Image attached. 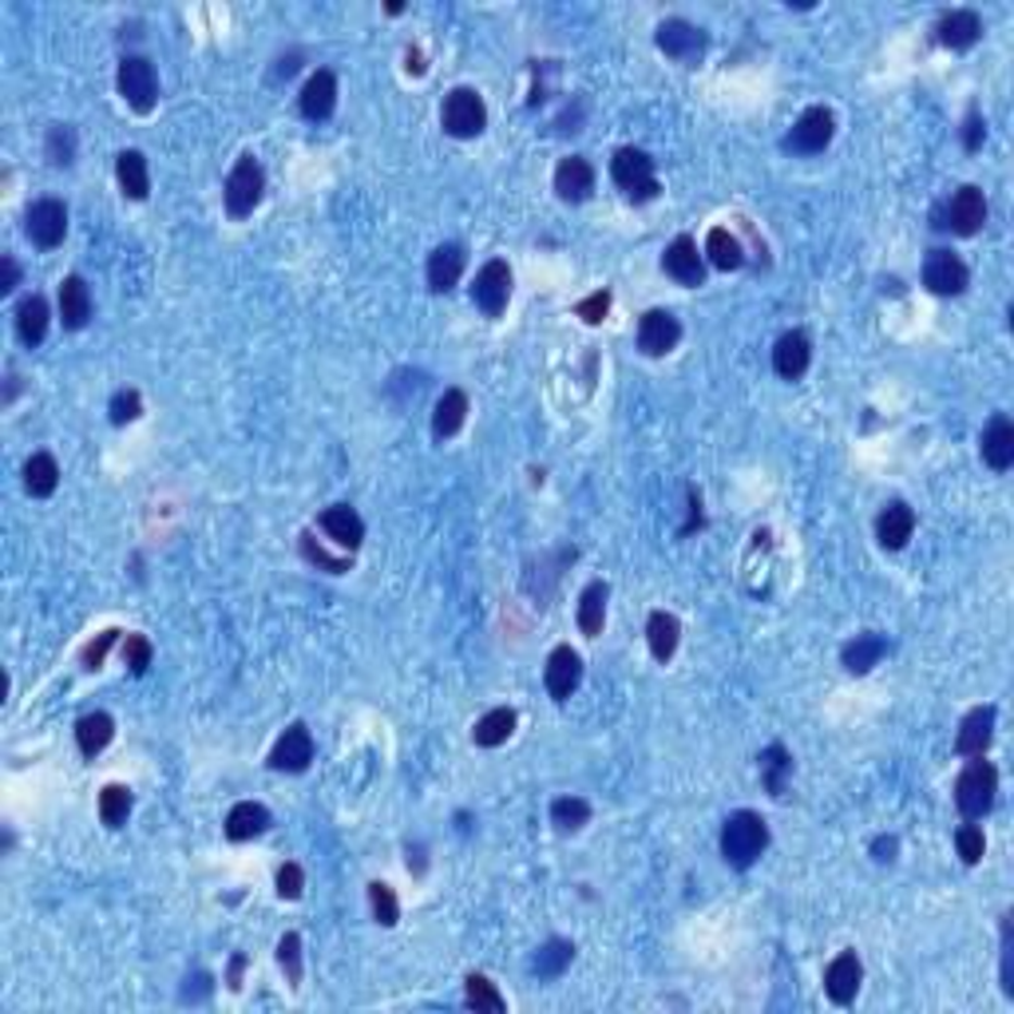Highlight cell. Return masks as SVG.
<instances>
[{"label":"cell","instance_id":"obj_43","mask_svg":"<svg viewBox=\"0 0 1014 1014\" xmlns=\"http://www.w3.org/2000/svg\"><path fill=\"white\" fill-rule=\"evenodd\" d=\"M45 155L52 167H72L76 163V131L72 124H52L45 139Z\"/></svg>","mask_w":1014,"mask_h":1014},{"label":"cell","instance_id":"obj_17","mask_svg":"<svg viewBox=\"0 0 1014 1014\" xmlns=\"http://www.w3.org/2000/svg\"><path fill=\"white\" fill-rule=\"evenodd\" d=\"M662 270L677 286H701L706 282V258L698 254V242L689 235H677L662 254Z\"/></svg>","mask_w":1014,"mask_h":1014},{"label":"cell","instance_id":"obj_22","mask_svg":"<svg viewBox=\"0 0 1014 1014\" xmlns=\"http://www.w3.org/2000/svg\"><path fill=\"white\" fill-rule=\"evenodd\" d=\"M994 718H999V710L994 706H975V710L959 722V737H955V749L963 757H983L987 749H991V737H994Z\"/></svg>","mask_w":1014,"mask_h":1014},{"label":"cell","instance_id":"obj_27","mask_svg":"<svg viewBox=\"0 0 1014 1014\" xmlns=\"http://www.w3.org/2000/svg\"><path fill=\"white\" fill-rule=\"evenodd\" d=\"M983 36V21L975 9H951L939 21V45L951 48V52H967V48L979 45Z\"/></svg>","mask_w":1014,"mask_h":1014},{"label":"cell","instance_id":"obj_53","mask_svg":"<svg viewBox=\"0 0 1014 1014\" xmlns=\"http://www.w3.org/2000/svg\"><path fill=\"white\" fill-rule=\"evenodd\" d=\"M115 643H119V631H103L96 643L84 646V666H88V670H100L103 658H107V650H112Z\"/></svg>","mask_w":1014,"mask_h":1014},{"label":"cell","instance_id":"obj_15","mask_svg":"<svg viewBox=\"0 0 1014 1014\" xmlns=\"http://www.w3.org/2000/svg\"><path fill=\"white\" fill-rule=\"evenodd\" d=\"M314 761V733L305 730L302 722H293L290 730L274 742L270 749V769L274 773H305Z\"/></svg>","mask_w":1014,"mask_h":1014},{"label":"cell","instance_id":"obj_9","mask_svg":"<svg viewBox=\"0 0 1014 1014\" xmlns=\"http://www.w3.org/2000/svg\"><path fill=\"white\" fill-rule=\"evenodd\" d=\"M24 235L28 242L40 250H56L68 235V206L60 199H36L28 211H24Z\"/></svg>","mask_w":1014,"mask_h":1014},{"label":"cell","instance_id":"obj_54","mask_svg":"<svg viewBox=\"0 0 1014 1014\" xmlns=\"http://www.w3.org/2000/svg\"><path fill=\"white\" fill-rule=\"evenodd\" d=\"M211 991H215V979L206 971H194V979H187V987H182V1003H203V999H211Z\"/></svg>","mask_w":1014,"mask_h":1014},{"label":"cell","instance_id":"obj_28","mask_svg":"<svg viewBox=\"0 0 1014 1014\" xmlns=\"http://www.w3.org/2000/svg\"><path fill=\"white\" fill-rule=\"evenodd\" d=\"M115 179H119V191H124L127 199L143 203L147 194H151V170H147L143 151H136V147L119 151V155H115Z\"/></svg>","mask_w":1014,"mask_h":1014},{"label":"cell","instance_id":"obj_26","mask_svg":"<svg viewBox=\"0 0 1014 1014\" xmlns=\"http://www.w3.org/2000/svg\"><path fill=\"white\" fill-rule=\"evenodd\" d=\"M223 828H226V840L246 845V840H254V836H262L266 828H270V809L258 804V800H238L235 809L226 812Z\"/></svg>","mask_w":1014,"mask_h":1014},{"label":"cell","instance_id":"obj_7","mask_svg":"<svg viewBox=\"0 0 1014 1014\" xmlns=\"http://www.w3.org/2000/svg\"><path fill=\"white\" fill-rule=\"evenodd\" d=\"M983 223H987V194H983L979 187H971V182L959 187V191L936 211L939 230H951V235H959V238L979 235Z\"/></svg>","mask_w":1014,"mask_h":1014},{"label":"cell","instance_id":"obj_19","mask_svg":"<svg viewBox=\"0 0 1014 1014\" xmlns=\"http://www.w3.org/2000/svg\"><path fill=\"white\" fill-rule=\"evenodd\" d=\"M297 107H302V115L314 119V124L329 119V115L338 112V76L329 68H317L314 76L305 79L302 96H297Z\"/></svg>","mask_w":1014,"mask_h":1014},{"label":"cell","instance_id":"obj_60","mask_svg":"<svg viewBox=\"0 0 1014 1014\" xmlns=\"http://www.w3.org/2000/svg\"><path fill=\"white\" fill-rule=\"evenodd\" d=\"M408 72H417V76L424 72V64H420V52H408Z\"/></svg>","mask_w":1014,"mask_h":1014},{"label":"cell","instance_id":"obj_52","mask_svg":"<svg viewBox=\"0 0 1014 1014\" xmlns=\"http://www.w3.org/2000/svg\"><path fill=\"white\" fill-rule=\"evenodd\" d=\"M575 314L583 317L586 326H598V321L610 314V290H595L591 297H583V302L575 305Z\"/></svg>","mask_w":1014,"mask_h":1014},{"label":"cell","instance_id":"obj_47","mask_svg":"<svg viewBox=\"0 0 1014 1014\" xmlns=\"http://www.w3.org/2000/svg\"><path fill=\"white\" fill-rule=\"evenodd\" d=\"M278 963H282L286 979H290V987H302V936H293V931H286L282 939H278Z\"/></svg>","mask_w":1014,"mask_h":1014},{"label":"cell","instance_id":"obj_11","mask_svg":"<svg viewBox=\"0 0 1014 1014\" xmlns=\"http://www.w3.org/2000/svg\"><path fill=\"white\" fill-rule=\"evenodd\" d=\"M511 302V266L504 258H492L480 266L472 282V305L484 317H499Z\"/></svg>","mask_w":1014,"mask_h":1014},{"label":"cell","instance_id":"obj_34","mask_svg":"<svg viewBox=\"0 0 1014 1014\" xmlns=\"http://www.w3.org/2000/svg\"><path fill=\"white\" fill-rule=\"evenodd\" d=\"M112 737H115L112 713L96 710V713H84V718L76 722V745H79V753L84 757H100L103 749L112 745Z\"/></svg>","mask_w":1014,"mask_h":1014},{"label":"cell","instance_id":"obj_32","mask_svg":"<svg viewBox=\"0 0 1014 1014\" xmlns=\"http://www.w3.org/2000/svg\"><path fill=\"white\" fill-rule=\"evenodd\" d=\"M464 420H468V393L464 389H444V396L432 408V436L436 440L456 436L464 429Z\"/></svg>","mask_w":1014,"mask_h":1014},{"label":"cell","instance_id":"obj_31","mask_svg":"<svg viewBox=\"0 0 1014 1014\" xmlns=\"http://www.w3.org/2000/svg\"><path fill=\"white\" fill-rule=\"evenodd\" d=\"M60 487V464L52 452H33L24 460V492L33 499H48Z\"/></svg>","mask_w":1014,"mask_h":1014},{"label":"cell","instance_id":"obj_45","mask_svg":"<svg viewBox=\"0 0 1014 1014\" xmlns=\"http://www.w3.org/2000/svg\"><path fill=\"white\" fill-rule=\"evenodd\" d=\"M369 908H372V920L381 927H396V920H401V900H396V891L389 888V884H381V879L369 884Z\"/></svg>","mask_w":1014,"mask_h":1014},{"label":"cell","instance_id":"obj_37","mask_svg":"<svg viewBox=\"0 0 1014 1014\" xmlns=\"http://www.w3.org/2000/svg\"><path fill=\"white\" fill-rule=\"evenodd\" d=\"M48 302L40 297V293H33V297H24L21 309H16V338L28 345V350H36L40 341L48 338Z\"/></svg>","mask_w":1014,"mask_h":1014},{"label":"cell","instance_id":"obj_35","mask_svg":"<svg viewBox=\"0 0 1014 1014\" xmlns=\"http://www.w3.org/2000/svg\"><path fill=\"white\" fill-rule=\"evenodd\" d=\"M607 595H610V586L603 583V579L586 583L583 595H579V631H583L586 638H598V634H603V622H607Z\"/></svg>","mask_w":1014,"mask_h":1014},{"label":"cell","instance_id":"obj_23","mask_svg":"<svg viewBox=\"0 0 1014 1014\" xmlns=\"http://www.w3.org/2000/svg\"><path fill=\"white\" fill-rule=\"evenodd\" d=\"M317 523H321V531H326L329 540L338 543V547H345V552H357L365 540V519L353 511L350 504H333L326 507L321 516H317Z\"/></svg>","mask_w":1014,"mask_h":1014},{"label":"cell","instance_id":"obj_58","mask_svg":"<svg viewBox=\"0 0 1014 1014\" xmlns=\"http://www.w3.org/2000/svg\"><path fill=\"white\" fill-rule=\"evenodd\" d=\"M242 971H246V955H235L230 959V971H226V987H230V991L242 987Z\"/></svg>","mask_w":1014,"mask_h":1014},{"label":"cell","instance_id":"obj_56","mask_svg":"<svg viewBox=\"0 0 1014 1014\" xmlns=\"http://www.w3.org/2000/svg\"><path fill=\"white\" fill-rule=\"evenodd\" d=\"M896 852H900V840H896V836H876V840H872V860H876V864H891Z\"/></svg>","mask_w":1014,"mask_h":1014},{"label":"cell","instance_id":"obj_18","mask_svg":"<svg viewBox=\"0 0 1014 1014\" xmlns=\"http://www.w3.org/2000/svg\"><path fill=\"white\" fill-rule=\"evenodd\" d=\"M464 266H468V254H464L460 242H440L429 254V266H424V278H429L432 293H448L460 286Z\"/></svg>","mask_w":1014,"mask_h":1014},{"label":"cell","instance_id":"obj_38","mask_svg":"<svg viewBox=\"0 0 1014 1014\" xmlns=\"http://www.w3.org/2000/svg\"><path fill=\"white\" fill-rule=\"evenodd\" d=\"M571 959H575V943H567V939H547V943L535 951V959H531V975H535V979H559V975L571 967Z\"/></svg>","mask_w":1014,"mask_h":1014},{"label":"cell","instance_id":"obj_10","mask_svg":"<svg viewBox=\"0 0 1014 1014\" xmlns=\"http://www.w3.org/2000/svg\"><path fill=\"white\" fill-rule=\"evenodd\" d=\"M833 136H836V115L828 112V107H809V112L793 124L789 136L781 139V147L793 151V155H821L824 147L833 143Z\"/></svg>","mask_w":1014,"mask_h":1014},{"label":"cell","instance_id":"obj_36","mask_svg":"<svg viewBox=\"0 0 1014 1014\" xmlns=\"http://www.w3.org/2000/svg\"><path fill=\"white\" fill-rule=\"evenodd\" d=\"M519 725V713L511 710V706H499V710H487L480 722H476L472 730V742L480 745V749H499V745L516 733Z\"/></svg>","mask_w":1014,"mask_h":1014},{"label":"cell","instance_id":"obj_14","mask_svg":"<svg viewBox=\"0 0 1014 1014\" xmlns=\"http://www.w3.org/2000/svg\"><path fill=\"white\" fill-rule=\"evenodd\" d=\"M583 682V658L571 646H555L543 666V686L552 694V701H567Z\"/></svg>","mask_w":1014,"mask_h":1014},{"label":"cell","instance_id":"obj_39","mask_svg":"<svg viewBox=\"0 0 1014 1014\" xmlns=\"http://www.w3.org/2000/svg\"><path fill=\"white\" fill-rule=\"evenodd\" d=\"M706 258L718 266V270H742L745 266V250L742 242H737V235H730L725 226H713L710 235H706Z\"/></svg>","mask_w":1014,"mask_h":1014},{"label":"cell","instance_id":"obj_30","mask_svg":"<svg viewBox=\"0 0 1014 1014\" xmlns=\"http://www.w3.org/2000/svg\"><path fill=\"white\" fill-rule=\"evenodd\" d=\"M884 654H888V638L876 631H864L857 638H848L845 650H840V662H845L848 674H869L872 666H879Z\"/></svg>","mask_w":1014,"mask_h":1014},{"label":"cell","instance_id":"obj_44","mask_svg":"<svg viewBox=\"0 0 1014 1014\" xmlns=\"http://www.w3.org/2000/svg\"><path fill=\"white\" fill-rule=\"evenodd\" d=\"M591 821V804L583 797H559L552 800V824L559 833H579Z\"/></svg>","mask_w":1014,"mask_h":1014},{"label":"cell","instance_id":"obj_24","mask_svg":"<svg viewBox=\"0 0 1014 1014\" xmlns=\"http://www.w3.org/2000/svg\"><path fill=\"white\" fill-rule=\"evenodd\" d=\"M912 531H915V511L903 504V499H891L876 516V540H879V547H888V552H903L908 540H912Z\"/></svg>","mask_w":1014,"mask_h":1014},{"label":"cell","instance_id":"obj_12","mask_svg":"<svg viewBox=\"0 0 1014 1014\" xmlns=\"http://www.w3.org/2000/svg\"><path fill=\"white\" fill-rule=\"evenodd\" d=\"M971 274H967V262L959 258L955 250H931L924 262V286L936 297H959V293L967 290Z\"/></svg>","mask_w":1014,"mask_h":1014},{"label":"cell","instance_id":"obj_51","mask_svg":"<svg viewBox=\"0 0 1014 1014\" xmlns=\"http://www.w3.org/2000/svg\"><path fill=\"white\" fill-rule=\"evenodd\" d=\"M274 884H278V896H282V900H302V891H305V872H302V864H293V860H286L282 869H278V876H274Z\"/></svg>","mask_w":1014,"mask_h":1014},{"label":"cell","instance_id":"obj_33","mask_svg":"<svg viewBox=\"0 0 1014 1014\" xmlns=\"http://www.w3.org/2000/svg\"><path fill=\"white\" fill-rule=\"evenodd\" d=\"M646 643H650V654L658 662H670L677 654V643H682V622L670 610H654L646 619Z\"/></svg>","mask_w":1014,"mask_h":1014},{"label":"cell","instance_id":"obj_46","mask_svg":"<svg viewBox=\"0 0 1014 1014\" xmlns=\"http://www.w3.org/2000/svg\"><path fill=\"white\" fill-rule=\"evenodd\" d=\"M302 555H305V559H309V563H314V567H321V571H329V575H345V571H350V567H353V559H350V555H329L326 547H321V543H317L314 535H309V531H305V535H302Z\"/></svg>","mask_w":1014,"mask_h":1014},{"label":"cell","instance_id":"obj_4","mask_svg":"<svg viewBox=\"0 0 1014 1014\" xmlns=\"http://www.w3.org/2000/svg\"><path fill=\"white\" fill-rule=\"evenodd\" d=\"M262 191H266V170L254 155H238V163L226 175L223 199L230 218H246L254 215V206L262 203Z\"/></svg>","mask_w":1014,"mask_h":1014},{"label":"cell","instance_id":"obj_25","mask_svg":"<svg viewBox=\"0 0 1014 1014\" xmlns=\"http://www.w3.org/2000/svg\"><path fill=\"white\" fill-rule=\"evenodd\" d=\"M809 365H812L809 338H804L800 329L781 333V341L773 345V369H777V377H785V381H800V377L809 372Z\"/></svg>","mask_w":1014,"mask_h":1014},{"label":"cell","instance_id":"obj_6","mask_svg":"<svg viewBox=\"0 0 1014 1014\" xmlns=\"http://www.w3.org/2000/svg\"><path fill=\"white\" fill-rule=\"evenodd\" d=\"M115 88L127 100V107L139 115H151L159 103V76L155 64L147 56H124L119 60V72H115Z\"/></svg>","mask_w":1014,"mask_h":1014},{"label":"cell","instance_id":"obj_21","mask_svg":"<svg viewBox=\"0 0 1014 1014\" xmlns=\"http://www.w3.org/2000/svg\"><path fill=\"white\" fill-rule=\"evenodd\" d=\"M591 191H595V167L583 155L559 159V167H555V194L563 203H586Z\"/></svg>","mask_w":1014,"mask_h":1014},{"label":"cell","instance_id":"obj_16","mask_svg":"<svg viewBox=\"0 0 1014 1014\" xmlns=\"http://www.w3.org/2000/svg\"><path fill=\"white\" fill-rule=\"evenodd\" d=\"M860 983H864V963H860L857 951H840V955L824 967V994H828L836 1006L852 1003L860 994Z\"/></svg>","mask_w":1014,"mask_h":1014},{"label":"cell","instance_id":"obj_8","mask_svg":"<svg viewBox=\"0 0 1014 1014\" xmlns=\"http://www.w3.org/2000/svg\"><path fill=\"white\" fill-rule=\"evenodd\" d=\"M654 45H658V52L677 60V64H698V60L706 56V48H710V36L701 33L698 24L682 21V16H670V21L658 24Z\"/></svg>","mask_w":1014,"mask_h":1014},{"label":"cell","instance_id":"obj_1","mask_svg":"<svg viewBox=\"0 0 1014 1014\" xmlns=\"http://www.w3.org/2000/svg\"><path fill=\"white\" fill-rule=\"evenodd\" d=\"M769 848V824L761 812L753 809H737L725 816L722 824V857L730 869L745 872L753 869L757 860H761V852Z\"/></svg>","mask_w":1014,"mask_h":1014},{"label":"cell","instance_id":"obj_57","mask_svg":"<svg viewBox=\"0 0 1014 1014\" xmlns=\"http://www.w3.org/2000/svg\"><path fill=\"white\" fill-rule=\"evenodd\" d=\"M0 266H4V282H0V293H12L16 286H21V266H16V258H12V254H4V258H0Z\"/></svg>","mask_w":1014,"mask_h":1014},{"label":"cell","instance_id":"obj_3","mask_svg":"<svg viewBox=\"0 0 1014 1014\" xmlns=\"http://www.w3.org/2000/svg\"><path fill=\"white\" fill-rule=\"evenodd\" d=\"M994 797H999V769L983 757H971L955 781V809L967 821H983L994 809Z\"/></svg>","mask_w":1014,"mask_h":1014},{"label":"cell","instance_id":"obj_59","mask_svg":"<svg viewBox=\"0 0 1014 1014\" xmlns=\"http://www.w3.org/2000/svg\"><path fill=\"white\" fill-rule=\"evenodd\" d=\"M293 72H297V52L286 56V60H278V76H293Z\"/></svg>","mask_w":1014,"mask_h":1014},{"label":"cell","instance_id":"obj_48","mask_svg":"<svg viewBox=\"0 0 1014 1014\" xmlns=\"http://www.w3.org/2000/svg\"><path fill=\"white\" fill-rule=\"evenodd\" d=\"M955 848H959V860H963L967 869H975L983 860V852H987V836H983L979 824H963L955 833Z\"/></svg>","mask_w":1014,"mask_h":1014},{"label":"cell","instance_id":"obj_2","mask_svg":"<svg viewBox=\"0 0 1014 1014\" xmlns=\"http://www.w3.org/2000/svg\"><path fill=\"white\" fill-rule=\"evenodd\" d=\"M610 179H614V187H619L631 203H654V199L662 194L654 159L646 155L643 147H619L614 159H610Z\"/></svg>","mask_w":1014,"mask_h":1014},{"label":"cell","instance_id":"obj_40","mask_svg":"<svg viewBox=\"0 0 1014 1014\" xmlns=\"http://www.w3.org/2000/svg\"><path fill=\"white\" fill-rule=\"evenodd\" d=\"M757 761H761V781H765L769 797H785V781H789V773H793L789 749H785V745H769Z\"/></svg>","mask_w":1014,"mask_h":1014},{"label":"cell","instance_id":"obj_50","mask_svg":"<svg viewBox=\"0 0 1014 1014\" xmlns=\"http://www.w3.org/2000/svg\"><path fill=\"white\" fill-rule=\"evenodd\" d=\"M124 662L136 677L147 674V666H151V643H147L143 634H127L124 638Z\"/></svg>","mask_w":1014,"mask_h":1014},{"label":"cell","instance_id":"obj_5","mask_svg":"<svg viewBox=\"0 0 1014 1014\" xmlns=\"http://www.w3.org/2000/svg\"><path fill=\"white\" fill-rule=\"evenodd\" d=\"M440 124L452 139H476L487 127L484 96L476 88H452L440 107Z\"/></svg>","mask_w":1014,"mask_h":1014},{"label":"cell","instance_id":"obj_55","mask_svg":"<svg viewBox=\"0 0 1014 1014\" xmlns=\"http://www.w3.org/2000/svg\"><path fill=\"white\" fill-rule=\"evenodd\" d=\"M983 139H987V124H983L979 112H971L967 124H963V147H967V151H979Z\"/></svg>","mask_w":1014,"mask_h":1014},{"label":"cell","instance_id":"obj_29","mask_svg":"<svg viewBox=\"0 0 1014 1014\" xmlns=\"http://www.w3.org/2000/svg\"><path fill=\"white\" fill-rule=\"evenodd\" d=\"M60 321L64 329H84L91 321V290L79 274H68L60 282Z\"/></svg>","mask_w":1014,"mask_h":1014},{"label":"cell","instance_id":"obj_49","mask_svg":"<svg viewBox=\"0 0 1014 1014\" xmlns=\"http://www.w3.org/2000/svg\"><path fill=\"white\" fill-rule=\"evenodd\" d=\"M143 413V396L136 393V389H119V393L112 396V405H107V417H112V424H131V420Z\"/></svg>","mask_w":1014,"mask_h":1014},{"label":"cell","instance_id":"obj_42","mask_svg":"<svg viewBox=\"0 0 1014 1014\" xmlns=\"http://www.w3.org/2000/svg\"><path fill=\"white\" fill-rule=\"evenodd\" d=\"M131 809H136V797H131L127 785H107V789L100 793V821L107 824V828H119V824L131 816Z\"/></svg>","mask_w":1014,"mask_h":1014},{"label":"cell","instance_id":"obj_20","mask_svg":"<svg viewBox=\"0 0 1014 1014\" xmlns=\"http://www.w3.org/2000/svg\"><path fill=\"white\" fill-rule=\"evenodd\" d=\"M979 452H983V464L994 468V472H1006L1014 464V424L1006 413H994V417L987 420V429H983V436H979Z\"/></svg>","mask_w":1014,"mask_h":1014},{"label":"cell","instance_id":"obj_41","mask_svg":"<svg viewBox=\"0 0 1014 1014\" xmlns=\"http://www.w3.org/2000/svg\"><path fill=\"white\" fill-rule=\"evenodd\" d=\"M464 1003L472 1006L476 1014H504L507 1011V999L496 991V983L487 979V975H468L464 979Z\"/></svg>","mask_w":1014,"mask_h":1014},{"label":"cell","instance_id":"obj_13","mask_svg":"<svg viewBox=\"0 0 1014 1014\" xmlns=\"http://www.w3.org/2000/svg\"><path fill=\"white\" fill-rule=\"evenodd\" d=\"M682 341V321H677L670 309H646L638 317V350L646 357H666V353L677 350Z\"/></svg>","mask_w":1014,"mask_h":1014}]
</instances>
